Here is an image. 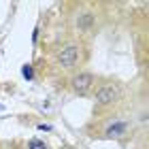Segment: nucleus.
Wrapping results in <instances>:
<instances>
[{
  "label": "nucleus",
  "instance_id": "nucleus-1",
  "mask_svg": "<svg viewBox=\"0 0 149 149\" xmlns=\"http://www.w3.org/2000/svg\"><path fill=\"white\" fill-rule=\"evenodd\" d=\"M79 60V49L74 45H66L62 51L58 53V64L62 66V68H72L74 64H77Z\"/></svg>",
  "mask_w": 149,
  "mask_h": 149
},
{
  "label": "nucleus",
  "instance_id": "nucleus-2",
  "mask_svg": "<svg viewBox=\"0 0 149 149\" xmlns=\"http://www.w3.org/2000/svg\"><path fill=\"white\" fill-rule=\"evenodd\" d=\"M117 98H119V87L113 85V83L102 85V87L96 92V102H98V104H111V102H115Z\"/></svg>",
  "mask_w": 149,
  "mask_h": 149
},
{
  "label": "nucleus",
  "instance_id": "nucleus-3",
  "mask_svg": "<svg viewBox=\"0 0 149 149\" xmlns=\"http://www.w3.org/2000/svg\"><path fill=\"white\" fill-rule=\"evenodd\" d=\"M92 74L90 72H79V74H74L72 77V90L77 92V94H85L87 90H90V85H92Z\"/></svg>",
  "mask_w": 149,
  "mask_h": 149
},
{
  "label": "nucleus",
  "instance_id": "nucleus-4",
  "mask_svg": "<svg viewBox=\"0 0 149 149\" xmlns=\"http://www.w3.org/2000/svg\"><path fill=\"white\" fill-rule=\"evenodd\" d=\"M128 130V121H113L111 126H107L104 136L107 139H121Z\"/></svg>",
  "mask_w": 149,
  "mask_h": 149
},
{
  "label": "nucleus",
  "instance_id": "nucleus-5",
  "mask_svg": "<svg viewBox=\"0 0 149 149\" xmlns=\"http://www.w3.org/2000/svg\"><path fill=\"white\" fill-rule=\"evenodd\" d=\"M92 24H94V17H92V13H81L79 19H77V26H79V30H90L92 28Z\"/></svg>",
  "mask_w": 149,
  "mask_h": 149
},
{
  "label": "nucleus",
  "instance_id": "nucleus-6",
  "mask_svg": "<svg viewBox=\"0 0 149 149\" xmlns=\"http://www.w3.org/2000/svg\"><path fill=\"white\" fill-rule=\"evenodd\" d=\"M28 149H47V145L43 143V141H38V139H34V141H30V145H28Z\"/></svg>",
  "mask_w": 149,
  "mask_h": 149
},
{
  "label": "nucleus",
  "instance_id": "nucleus-7",
  "mask_svg": "<svg viewBox=\"0 0 149 149\" xmlns=\"http://www.w3.org/2000/svg\"><path fill=\"white\" fill-rule=\"evenodd\" d=\"M22 72H24V77L28 79V81L32 79V66H30V64H24V66H22Z\"/></svg>",
  "mask_w": 149,
  "mask_h": 149
},
{
  "label": "nucleus",
  "instance_id": "nucleus-8",
  "mask_svg": "<svg viewBox=\"0 0 149 149\" xmlns=\"http://www.w3.org/2000/svg\"><path fill=\"white\" fill-rule=\"evenodd\" d=\"M38 130H43V132H49V130H51V126H49V124H38Z\"/></svg>",
  "mask_w": 149,
  "mask_h": 149
},
{
  "label": "nucleus",
  "instance_id": "nucleus-9",
  "mask_svg": "<svg viewBox=\"0 0 149 149\" xmlns=\"http://www.w3.org/2000/svg\"><path fill=\"white\" fill-rule=\"evenodd\" d=\"M0 111H2V104H0Z\"/></svg>",
  "mask_w": 149,
  "mask_h": 149
}]
</instances>
